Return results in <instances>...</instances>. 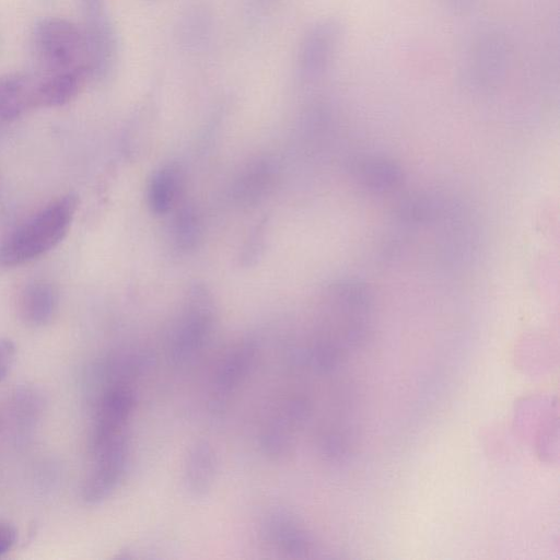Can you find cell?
Segmentation results:
<instances>
[{
	"mask_svg": "<svg viewBox=\"0 0 560 560\" xmlns=\"http://www.w3.org/2000/svg\"><path fill=\"white\" fill-rule=\"evenodd\" d=\"M323 302L322 331L310 358L315 368L326 371L336 365L339 340H355L366 329L372 301L364 283L346 280L331 284Z\"/></svg>",
	"mask_w": 560,
	"mask_h": 560,
	"instance_id": "obj_1",
	"label": "cell"
},
{
	"mask_svg": "<svg viewBox=\"0 0 560 560\" xmlns=\"http://www.w3.org/2000/svg\"><path fill=\"white\" fill-rule=\"evenodd\" d=\"M77 208L78 199L71 194L49 202L1 243L0 265H22L56 247L67 235Z\"/></svg>",
	"mask_w": 560,
	"mask_h": 560,
	"instance_id": "obj_2",
	"label": "cell"
},
{
	"mask_svg": "<svg viewBox=\"0 0 560 560\" xmlns=\"http://www.w3.org/2000/svg\"><path fill=\"white\" fill-rule=\"evenodd\" d=\"M32 44L43 73L84 71L90 77L84 33L72 22L59 18L39 20Z\"/></svg>",
	"mask_w": 560,
	"mask_h": 560,
	"instance_id": "obj_3",
	"label": "cell"
},
{
	"mask_svg": "<svg viewBox=\"0 0 560 560\" xmlns=\"http://www.w3.org/2000/svg\"><path fill=\"white\" fill-rule=\"evenodd\" d=\"M214 324V310L205 291H196L186 302L170 341V359L184 365L196 359L208 342Z\"/></svg>",
	"mask_w": 560,
	"mask_h": 560,
	"instance_id": "obj_4",
	"label": "cell"
},
{
	"mask_svg": "<svg viewBox=\"0 0 560 560\" xmlns=\"http://www.w3.org/2000/svg\"><path fill=\"white\" fill-rule=\"evenodd\" d=\"M257 350L255 339L244 338L225 351L210 382L208 395L210 412L220 415L226 409L233 395L254 369Z\"/></svg>",
	"mask_w": 560,
	"mask_h": 560,
	"instance_id": "obj_5",
	"label": "cell"
},
{
	"mask_svg": "<svg viewBox=\"0 0 560 560\" xmlns=\"http://www.w3.org/2000/svg\"><path fill=\"white\" fill-rule=\"evenodd\" d=\"M93 465L83 488L89 503L107 499L122 480L129 460L128 434L92 445Z\"/></svg>",
	"mask_w": 560,
	"mask_h": 560,
	"instance_id": "obj_6",
	"label": "cell"
},
{
	"mask_svg": "<svg viewBox=\"0 0 560 560\" xmlns=\"http://www.w3.org/2000/svg\"><path fill=\"white\" fill-rule=\"evenodd\" d=\"M341 39V26L332 19L313 24L304 34L298 51L300 80L312 83L323 78L335 58Z\"/></svg>",
	"mask_w": 560,
	"mask_h": 560,
	"instance_id": "obj_7",
	"label": "cell"
},
{
	"mask_svg": "<svg viewBox=\"0 0 560 560\" xmlns=\"http://www.w3.org/2000/svg\"><path fill=\"white\" fill-rule=\"evenodd\" d=\"M306 412L307 405L300 397H288L277 405L260 430L262 453L272 459H281L291 454Z\"/></svg>",
	"mask_w": 560,
	"mask_h": 560,
	"instance_id": "obj_8",
	"label": "cell"
},
{
	"mask_svg": "<svg viewBox=\"0 0 560 560\" xmlns=\"http://www.w3.org/2000/svg\"><path fill=\"white\" fill-rule=\"evenodd\" d=\"M259 536L267 549L291 558H305L314 550L312 538L298 517L275 509L262 517Z\"/></svg>",
	"mask_w": 560,
	"mask_h": 560,
	"instance_id": "obj_9",
	"label": "cell"
},
{
	"mask_svg": "<svg viewBox=\"0 0 560 560\" xmlns=\"http://www.w3.org/2000/svg\"><path fill=\"white\" fill-rule=\"evenodd\" d=\"M508 49L502 37L493 34L480 37L471 47L465 66V80L470 88L488 90L503 79Z\"/></svg>",
	"mask_w": 560,
	"mask_h": 560,
	"instance_id": "obj_10",
	"label": "cell"
},
{
	"mask_svg": "<svg viewBox=\"0 0 560 560\" xmlns=\"http://www.w3.org/2000/svg\"><path fill=\"white\" fill-rule=\"evenodd\" d=\"M83 33L90 77L97 79L107 77L117 60L118 38L106 11L85 14Z\"/></svg>",
	"mask_w": 560,
	"mask_h": 560,
	"instance_id": "obj_11",
	"label": "cell"
},
{
	"mask_svg": "<svg viewBox=\"0 0 560 560\" xmlns=\"http://www.w3.org/2000/svg\"><path fill=\"white\" fill-rule=\"evenodd\" d=\"M218 472V456L212 444L205 440L194 442L185 455L183 483L192 498H203L212 489Z\"/></svg>",
	"mask_w": 560,
	"mask_h": 560,
	"instance_id": "obj_12",
	"label": "cell"
},
{
	"mask_svg": "<svg viewBox=\"0 0 560 560\" xmlns=\"http://www.w3.org/2000/svg\"><path fill=\"white\" fill-rule=\"evenodd\" d=\"M88 78L84 71L32 77L31 108L56 107L69 103L78 95Z\"/></svg>",
	"mask_w": 560,
	"mask_h": 560,
	"instance_id": "obj_13",
	"label": "cell"
},
{
	"mask_svg": "<svg viewBox=\"0 0 560 560\" xmlns=\"http://www.w3.org/2000/svg\"><path fill=\"white\" fill-rule=\"evenodd\" d=\"M357 185L369 192L386 194L398 188L404 175L394 161L380 155H363L351 163Z\"/></svg>",
	"mask_w": 560,
	"mask_h": 560,
	"instance_id": "obj_14",
	"label": "cell"
},
{
	"mask_svg": "<svg viewBox=\"0 0 560 560\" xmlns=\"http://www.w3.org/2000/svg\"><path fill=\"white\" fill-rule=\"evenodd\" d=\"M58 294L54 285L46 281H33L19 294L18 310L21 318L28 325L47 324L57 308Z\"/></svg>",
	"mask_w": 560,
	"mask_h": 560,
	"instance_id": "obj_15",
	"label": "cell"
},
{
	"mask_svg": "<svg viewBox=\"0 0 560 560\" xmlns=\"http://www.w3.org/2000/svg\"><path fill=\"white\" fill-rule=\"evenodd\" d=\"M25 75L10 74L0 78V120H11L26 109Z\"/></svg>",
	"mask_w": 560,
	"mask_h": 560,
	"instance_id": "obj_16",
	"label": "cell"
},
{
	"mask_svg": "<svg viewBox=\"0 0 560 560\" xmlns=\"http://www.w3.org/2000/svg\"><path fill=\"white\" fill-rule=\"evenodd\" d=\"M177 188L176 171L165 167L159 171L149 186V205L155 213H164L170 209Z\"/></svg>",
	"mask_w": 560,
	"mask_h": 560,
	"instance_id": "obj_17",
	"label": "cell"
},
{
	"mask_svg": "<svg viewBox=\"0 0 560 560\" xmlns=\"http://www.w3.org/2000/svg\"><path fill=\"white\" fill-rule=\"evenodd\" d=\"M210 28V15L203 8L195 7L182 20L180 35L185 45L196 48L205 43Z\"/></svg>",
	"mask_w": 560,
	"mask_h": 560,
	"instance_id": "obj_18",
	"label": "cell"
},
{
	"mask_svg": "<svg viewBox=\"0 0 560 560\" xmlns=\"http://www.w3.org/2000/svg\"><path fill=\"white\" fill-rule=\"evenodd\" d=\"M15 357V346L8 338H0V382L8 375Z\"/></svg>",
	"mask_w": 560,
	"mask_h": 560,
	"instance_id": "obj_19",
	"label": "cell"
},
{
	"mask_svg": "<svg viewBox=\"0 0 560 560\" xmlns=\"http://www.w3.org/2000/svg\"><path fill=\"white\" fill-rule=\"evenodd\" d=\"M16 539L15 529L8 524H0V555L9 551Z\"/></svg>",
	"mask_w": 560,
	"mask_h": 560,
	"instance_id": "obj_20",
	"label": "cell"
},
{
	"mask_svg": "<svg viewBox=\"0 0 560 560\" xmlns=\"http://www.w3.org/2000/svg\"><path fill=\"white\" fill-rule=\"evenodd\" d=\"M448 7L456 13H466L476 7L478 0H446Z\"/></svg>",
	"mask_w": 560,
	"mask_h": 560,
	"instance_id": "obj_21",
	"label": "cell"
},
{
	"mask_svg": "<svg viewBox=\"0 0 560 560\" xmlns=\"http://www.w3.org/2000/svg\"><path fill=\"white\" fill-rule=\"evenodd\" d=\"M85 14L105 10V0H82Z\"/></svg>",
	"mask_w": 560,
	"mask_h": 560,
	"instance_id": "obj_22",
	"label": "cell"
},
{
	"mask_svg": "<svg viewBox=\"0 0 560 560\" xmlns=\"http://www.w3.org/2000/svg\"><path fill=\"white\" fill-rule=\"evenodd\" d=\"M261 4H268L270 2H272L273 0H258Z\"/></svg>",
	"mask_w": 560,
	"mask_h": 560,
	"instance_id": "obj_23",
	"label": "cell"
}]
</instances>
